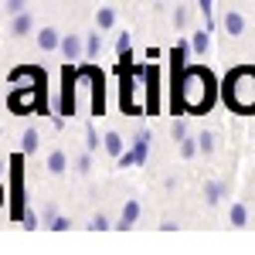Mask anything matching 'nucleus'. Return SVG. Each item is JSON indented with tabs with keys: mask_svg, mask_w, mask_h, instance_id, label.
<instances>
[{
	"mask_svg": "<svg viewBox=\"0 0 255 255\" xmlns=\"http://www.w3.org/2000/svg\"><path fill=\"white\" fill-rule=\"evenodd\" d=\"M20 3H24V0H10V10H20Z\"/></svg>",
	"mask_w": 255,
	"mask_h": 255,
	"instance_id": "obj_22",
	"label": "nucleus"
},
{
	"mask_svg": "<svg viewBox=\"0 0 255 255\" xmlns=\"http://www.w3.org/2000/svg\"><path fill=\"white\" fill-rule=\"evenodd\" d=\"M27 31H31V17H27V14H20V17L14 20V34H27Z\"/></svg>",
	"mask_w": 255,
	"mask_h": 255,
	"instance_id": "obj_11",
	"label": "nucleus"
},
{
	"mask_svg": "<svg viewBox=\"0 0 255 255\" xmlns=\"http://www.w3.org/2000/svg\"><path fill=\"white\" fill-rule=\"evenodd\" d=\"M38 44H41V48H55V44H58V31L44 27V31L38 34Z\"/></svg>",
	"mask_w": 255,
	"mask_h": 255,
	"instance_id": "obj_7",
	"label": "nucleus"
},
{
	"mask_svg": "<svg viewBox=\"0 0 255 255\" xmlns=\"http://www.w3.org/2000/svg\"><path fill=\"white\" fill-rule=\"evenodd\" d=\"M143 79H146V109L157 113L160 109V72H157V65H150L143 72Z\"/></svg>",
	"mask_w": 255,
	"mask_h": 255,
	"instance_id": "obj_3",
	"label": "nucleus"
},
{
	"mask_svg": "<svg viewBox=\"0 0 255 255\" xmlns=\"http://www.w3.org/2000/svg\"><path fill=\"white\" fill-rule=\"evenodd\" d=\"M65 167H68L65 153H61V150H55V153L48 157V170H51V174H65Z\"/></svg>",
	"mask_w": 255,
	"mask_h": 255,
	"instance_id": "obj_5",
	"label": "nucleus"
},
{
	"mask_svg": "<svg viewBox=\"0 0 255 255\" xmlns=\"http://www.w3.org/2000/svg\"><path fill=\"white\" fill-rule=\"evenodd\" d=\"M221 184H208V204H218V197H221Z\"/></svg>",
	"mask_w": 255,
	"mask_h": 255,
	"instance_id": "obj_15",
	"label": "nucleus"
},
{
	"mask_svg": "<svg viewBox=\"0 0 255 255\" xmlns=\"http://www.w3.org/2000/svg\"><path fill=\"white\" fill-rule=\"evenodd\" d=\"M92 228H99V232H102V228H109V221H106L102 215H96V221H92Z\"/></svg>",
	"mask_w": 255,
	"mask_h": 255,
	"instance_id": "obj_20",
	"label": "nucleus"
},
{
	"mask_svg": "<svg viewBox=\"0 0 255 255\" xmlns=\"http://www.w3.org/2000/svg\"><path fill=\"white\" fill-rule=\"evenodd\" d=\"M116 48H119V55H126V51H129V38H126V34H119Z\"/></svg>",
	"mask_w": 255,
	"mask_h": 255,
	"instance_id": "obj_17",
	"label": "nucleus"
},
{
	"mask_svg": "<svg viewBox=\"0 0 255 255\" xmlns=\"http://www.w3.org/2000/svg\"><path fill=\"white\" fill-rule=\"evenodd\" d=\"M65 51L75 58V55H79V38H68V41H65Z\"/></svg>",
	"mask_w": 255,
	"mask_h": 255,
	"instance_id": "obj_16",
	"label": "nucleus"
},
{
	"mask_svg": "<svg viewBox=\"0 0 255 255\" xmlns=\"http://www.w3.org/2000/svg\"><path fill=\"white\" fill-rule=\"evenodd\" d=\"M245 221H249V211H245L242 204H235V208H232V225H235V228H245Z\"/></svg>",
	"mask_w": 255,
	"mask_h": 255,
	"instance_id": "obj_9",
	"label": "nucleus"
},
{
	"mask_svg": "<svg viewBox=\"0 0 255 255\" xmlns=\"http://www.w3.org/2000/svg\"><path fill=\"white\" fill-rule=\"evenodd\" d=\"M106 150H109L113 157H123V139H119V133H109V136H106Z\"/></svg>",
	"mask_w": 255,
	"mask_h": 255,
	"instance_id": "obj_8",
	"label": "nucleus"
},
{
	"mask_svg": "<svg viewBox=\"0 0 255 255\" xmlns=\"http://www.w3.org/2000/svg\"><path fill=\"white\" fill-rule=\"evenodd\" d=\"M170 133H174V139H184V123H174V129H170Z\"/></svg>",
	"mask_w": 255,
	"mask_h": 255,
	"instance_id": "obj_21",
	"label": "nucleus"
},
{
	"mask_svg": "<svg viewBox=\"0 0 255 255\" xmlns=\"http://www.w3.org/2000/svg\"><path fill=\"white\" fill-rule=\"evenodd\" d=\"M113 20H116V14H113L109 7H102V10H99V27H113Z\"/></svg>",
	"mask_w": 255,
	"mask_h": 255,
	"instance_id": "obj_12",
	"label": "nucleus"
},
{
	"mask_svg": "<svg viewBox=\"0 0 255 255\" xmlns=\"http://www.w3.org/2000/svg\"><path fill=\"white\" fill-rule=\"evenodd\" d=\"M99 48H102V41H99V34H92V38H89V51H92V55H96Z\"/></svg>",
	"mask_w": 255,
	"mask_h": 255,
	"instance_id": "obj_18",
	"label": "nucleus"
},
{
	"mask_svg": "<svg viewBox=\"0 0 255 255\" xmlns=\"http://www.w3.org/2000/svg\"><path fill=\"white\" fill-rule=\"evenodd\" d=\"M38 150V129H27L24 133V153H34Z\"/></svg>",
	"mask_w": 255,
	"mask_h": 255,
	"instance_id": "obj_10",
	"label": "nucleus"
},
{
	"mask_svg": "<svg viewBox=\"0 0 255 255\" xmlns=\"http://www.w3.org/2000/svg\"><path fill=\"white\" fill-rule=\"evenodd\" d=\"M180 153H184V157H194L197 146H194V143H184V146H180Z\"/></svg>",
	"mask_w": 255,
	"mask_h": 255,
	"instance_id": "obj_19",
	"label": "nucleus"
},
{
	"mask_svg": "<svg viewBox=\"0 0 255 255\" xmlns=\"http://www.w3.org/2000/svg\"><path fill=\"white\" fill-rule=\"evenodd\" d=\"M225 27H228V34H232V38H238V34L245 31V20H242V14H238V10H228V14H225Z\"/></svg>",
	"mask_w": 255,
	"mask_h": 255,
	"instance_id": "obj_4",
	"label": "nucleus"
},
{
	"mask_svg": "<svg viewBox=\"0 0 255 255\" xmlns=\"http://www.w3.org/2000/svg\"><path fill=\"white\" fill-rule=\"evenodd\" d=\"M136 215H139V204H136V201H129V204H126V211H123V221H119V228H129V225L136 221Z\"/></svg>",
	"mask_w": 255,
	"mask_h": 255,
	"instance_id": "obj_6",
	"label": "nucleus"
},
{
	"mask_svg": "<svg viewBox=\"0 0 255 255\" xmlns=\"http://www.w3.org/2000/svg\"><path fill=\"white\" fill-rule=\"evenodd\" d=\"M215 106V75L208 68H187L180 75V109L187 113H208Z\"/></svg>",
	"mask_w": 255,
	"mask_h": 255,
	"instance_id": "obj_1",
	"label": "nucleus"
},
{
	"mask_svg": "<svg viewBox=\"0 0 255 255\" xmlns=\"http://www.w3.org/2000/svg\"><path fill=\"white\" fill-rule=\"evenodd\" d=\"M197 146H201L204 153H211V150H215V139H211V133H201V136H197Z\"/></svg>",
	"mask_w": 255,
	"mask_h": 255,
	"instance_id": "obj_14",
	"label": "nucleus"
},
{
	"mask_svg": "<svg viewBox=\"0 0 255 255\" xmlns=\"http://www.w3.org/2000/svg\"><path fill=\"white\" fill-rule=\"evenodd\" d=\"M225 102L235 113H242V116L255 113V68L242 65L235 72H228V79H225Z\"/></svg>",
	"mask_w": 255,
	"mask_h": 255,
	"instance_id": "obj_2",
	"label": "nucleus"
},
{
	"mask_svg": "<svg viewBox=\"0 0 255 255\" xmlns=\"http://www.w3.org/2000/svg\"><path fill=\"white\" fill-rule=\"evenodd\" d=\"M194 51H197V55L208 51V34H204V31H197V34H194Z\"/></svg>",
	"mask_w": 255,
	"mask_h": 255,
	"instance_id": "obj_13",
	"label": "nucleus"
}]
</instances>
